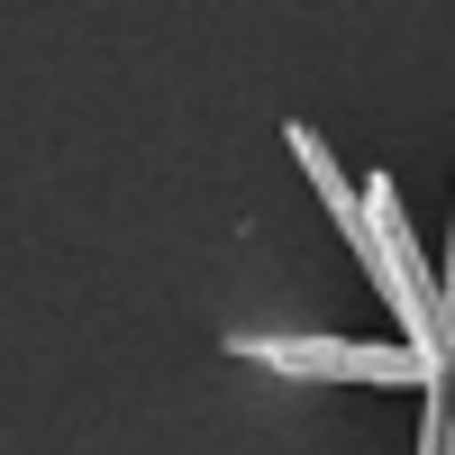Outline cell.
Wrapping results in <instances>:
<instances>
[{
  "mask_svg": "<svg viewBox=\"0 0 455 455\" xmlns=\"http://www.w3.org/2000/svg\"><path fill=\"white\" fill-rule=\"evenodd\" d=\"M274 364H300V373H428L437 355H392V347H255Z\"/></svg>",
  "mask_w": 455,
  "mask_h": 455,
  "instance_id": "6da1fadb",
  "label": "cell"
}]
</instances>
